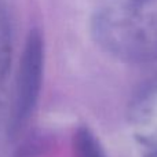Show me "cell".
I'll return each mask as SVG.
<instances>
[{
    "label": "cell",
    "mask_w": 157,
    "mask_h": 157,
    "mask_svg": "<svg viewBox=\"0 0 157 157\" xmlns=\"http://www.w3.org/2000/svg\"><path fill=\"white\" fill-rule=\"evenodd\" d=\"M128 127L139 145L157 149V81L139 92L128 109Z\"/></svg>",
    "instance_id": "cell-3"
},
{
    "label": "cell",
    "mask_w": 157,
    "mask_h": 157,
    "mask_svg": "<svg viewBox=\"0 0 157 157\" xmlns=\"http://www.w3.org/2000/svg\"><path fill=\"white\" fill-rule=\"evenodd\" d=\"M47 144L43 135H33L19 146L14 157H40L46 149Z\"/></svg>",
    "instance_id": "cell-6"
},
{
    "label": "cell",
    "mask_w": 157,
    "mask_h": 157,
    "mask_svg": "<svg viewBox=\"0 0 157 157\" xmlns=\"http://www.w3.org/2000/svg\"><path fill=\"white\" fill-rule=\"evenodd\" d=\"M91 35L121 62L157 61V0H101L91 17Z\"/></svg>",
    "instance_id": "cell-1"
},
{
    "label": "cell",
    "mask_w": 157,
    "mask_h": 157,
    "mask_svg": "<svg viewBox=\"0 0 157 157\" xmlns=\"http://www.w3.org/2000/svg\"><path fill=\"white\" fill-rule=\"evenodd\" d=\"M145 157H157V149H153V150H150V153L147 156H145Z\"/></svg>",
    "instance_id": "cell-7"
},
{
    "label": "cell",
    "mask_w": 157,
    "mask_h": 157,
    "mask_svg": "<svg viewBox=\"0 0 157 157\" xmlns=\"http://www.w3.org/2000/svg\"><path fill=\"white\" fill-rule=\"evenodd\" d=\"M11 57V30L7 14L0 3V77L6 73Z\"/></svg>",
    "instance_id": "cell-5"
},
{
    "label": "cell",
    "mask_w": 157,
    "mask_h": 157,
    "mask_svg": "<svg viewBox=\"0 0 157 157\" xmlns=\"http://www.w3.org/2000/svg\"><path fill=\"white\" fill-rule=\"evenodd\" d=\"M44 75V40L39 29H32L25 40L24 51L19 59L15 83L13 116L10 131L18 134L32 117L39 98Z\"/></svg>",
    "instance_id": "cell-2"
},
{
    "label": "cell",
    "mask_w": 157,
    "mask_h": 157,
    "mask_svg": "<svg viewBox=\"0 0 157 157\" xmlns=\"http://www.w3.org/2000/svg\"><path fill=\"white\" fill-rule=\"evenodd\" d=\"M72 157H108L101 141L87 125H80L72 138Z\"/></svg>",
    "instance_id": "cell-4"
}]
</instances>
